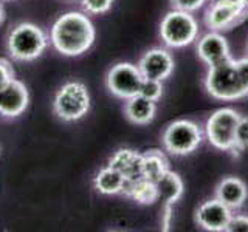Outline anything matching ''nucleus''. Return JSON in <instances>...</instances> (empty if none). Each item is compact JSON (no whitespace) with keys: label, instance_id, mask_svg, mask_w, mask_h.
I'll use <instances>...</instances> for the list:
<instances>
[{"label":"nucleus","instance_id":"obj_1","mask_svg":"<svg viewBox=\"0 0 248 232\" xmlns=\"http://www.w3.org/2000/svg\"><path fill=\"white\" fill-rule=\"evenodd\" d=\"M95 27L92 20L79 11H68L53 23L50 42L64 56H81L95 42Z\"/></svg>","mask_w":248,"mask_h":232},{"label":"nucleus","instance_id":"obj_2","mask_svg":"<svg viewBox=\"0 0 248 232\" xmlns=\"http://www.w3.org/2000/svg\"><path fill=\"white\" fill-rule=\"evenodd\" d=\"M205 87L209 96L219 101H236L248 96V58H228L208 70Z\"/></svg>","mask_w":248,"mask_h":232},{"label":"nucleus","instance_id":"obj_3","mask_svg":"<svg viewBox=\"0 0 248 232\" xmlns=\"http://www.w3.org/2000/svg\"><path fill=\"white\" fill-rule=\"evenodd\" d=\"M48 46V36L34 23L22 22L16 25L6 39V48L10 56L20 62L36 60Z\"/></svg>","mask_w":248,"mask_h":232},{"label":"nucleus","instance_id":"obj_4","mask_svg":"<svg viewBox=\"0 0 248 232\" xmlns=\"http://www.w3.org/2000/svg\"><path fill=\"white\" fill-rule=\"evenodd\" d=\"M199 23L188 11H169L160 23L161 41L170 48H183L197 39Z\"/></svg>","mask_w":248,"mask_h":232},{"label":"nucleus","instance_id":"obj_5","mask_svg":"<svg viewBox=\"0 0 248 232\" xmlns=\"http://www.w3.org/2000/svg\"><path fill=\"white\" fill-rule=\"evenodd\" d=\"M90 108V95L82 82H67L58 90L53 110L62 121L73 122L84 118Z\"/></svg>","mask_w":248,"mask_h":232},{"label":"nucleus","instance_id":"obj_6","mask_svg":"<svg viewBox=\"0 0 248 232\" xmlns=\"http://www.w3.org/2000/svg\"><path fill=\"white\" fill-rule=\"evenodd\" d=\"M202 130L196 122L188 119H178L170 122L163 133V145L175 157L189 155L202 144Z\"/></svg>","mask_w":248,"mask_h":232},{"label":"nucleus","instance_id":"obj_7","mask_svg":"<svg viewBox=\"0 0 248 232\" xmlns=\"http://www.w3.org/2000/svg\"><path fill=\"white\" fill-rule=\"evenodd\" d=\"M240 115L232 108H219L206 121V138L219 150L236 153L234 135Z\"/></svg>","mask_w":248,"mask_h":232},{"label":"nucleus","instance_id":"obj_8","mask_svg":"<svg viewBox=\"0 0 248 232\" xmlns=\"http://www.w3.org/2000/svg\"><path fill=\"white\" fill-rule=\"evenodd\" d=\"M248 19V8L240 0H214L205 14L211 31H228Z\"/></svg>","mask_w":248,"mask_h":232},{"label":"nucleus","instance_id":"obj_9","mask_svg":"<svg viewBox=\"0 0 248 232\" xmlns=\"http://www.w3.org/2000/svg\"><path fill=\"white\" fill-rule=\"evenodd\" d=\"M143 79L144 77L137 65L129 64V62H120L108 70L106 85L113 96L127 101L132 96L140 95Z\"/></svg>","mask_w":248,"mask_h":232},{"label":"nucleus","instance_id":"obj_10","mask_svg":"<svg viewBox=\"0 0 248 232\" xmlns=\"http://www.w3.org/2000/svg\"><path fill=\"white\" fill-rule=\"evenodd\" d=\"M137 67L144 79H157L163 82L174 72V59L166 50L152 48L143 54Z\"/></svg>","mask_w":248,"mask_h":232},{"label":"nucleus","instance_id":"obj_11","mask_svg":"<svg viewBox=\"0 0 248 232\" xmlns=\"http://www.w3.org/2000/svg\"><path fill=\"white\" fill-rule=\"evenodd\" d=\"M231 209L225 206L220 200L213 198L202 203L196 211V221L200 228L206 231L219 232L225 231L231 218Z\"/></svg>","mask_w":248,"mask_h":232},{"label":"nucleus","instance_id":"obj_12","mask_svg":"<svg viewBox=\"0 0 248 232\" xmlns=\"http://www.w3.org/2000/svg\"><path fill=\"white\" fill-rule=\"evenodd\" d=\"M30 95L25 84L13 79L6 87L0 88V115L5 118H17L27 110Z\"/></svg>","mask_w":248,"mask_h":232},{"label":"nucleus","instance_id":"obj_13","mask_svg":"<svg viewBox=\"0 0 248 232\" xmlns=\"http://www.w3.org/2000/svg\"><path fill=\"white\" fill-rule=\"evenodd\" d=\"M197 54L202 62H205L208 67L219 64V62L231 58L230 45L219 31H211L205 34L199 41L197 45Z\"/></svg>","mask_w":248,"mask_h":232},{"label":"nucleus","instance_id":"obj_14","mask_svg":"<svg viewBox=\"0 0 248 232\" xmlns=\"http://www.w3.org/2000/svg\"><path fill=\"white\" fill-rule=\"evenodd\" d=\"M108 166L123 174L129 183L143 178V155L132 149H118L108 160Z\"/></svg>","mask_w":248,"mask_h":232},{"label":"nucleus","instance_id":"obj_15","mask_svg":"<svg viewBox=\"0 0 248 232\" xmlns=\"http://www.w3.org/2000/svg\"><path fill=\"white\" fill-rule=\"evenodd\" d=\"M247 197H248V189L245 183L236 176L223 178L216 188V198L220 200L230 209L240 207L245 203Z\"/></svg>","mask_w":248,"mask_h":232},{"label":"nucleus","instance_id":"obj_16","mask_svg":"<svg viewBox=\"0 0 248 232\" xmlns=\"http://www.w3.org/2000/svg\"><path fill=\"white\" fill-rule=\"evenodd\" d=\"M126 118L137 126H146L154 121L155 113H157V105L154 101L147 99L141 95H135L127 99L126 107H124Z\"/></svg>","mask_w":248,"mask_h":232},{"label":"nucleus","instance_id":"obj_17","mask_svg":"<svg viewBox=\"0 0 248 232\" xmlns=\"http://www.w3.org/2000/svg\"><path fill=\"white\" fill-rule=\"evenodd\" d=\"M155 188H157L158 200L165 201V204H174L175 201H178L183 195L182 178L178 176V174L170 172V170H168V172L155 183Z\"/></svg>","mask_w":248,"mask_h":232},{"label":"nucleus","instance_id":"obj_18","mask_svg":"<svg viewBox=\"0 0 248 232\" xmlns=\"http://www.w3.org/2000/svg\"><path fill=\"white\" fill-rule=\"evenodd\" d=\"M124 183H126V178L123 176V174L110 166L101 169L95 176V189L103 195L121 193L124 189Z\"/></svg>","mask_w":248,"mask_h":232},{"label":"nucleus","instance_id":"obj_19","mask_svg":"<svg viewBox=\"0 0 248 232\" xmlns=\"http://www.w3.org/2000/svg\"><path fill=\"white\" fill-rule=\"evenodd\" d=\"M121 193H126L134 201L140 204H152L155 201H158V193L155 183L146 180V178H140V180L129 183H124V189Z\"/></svg>","mask_w":248,"mask_h":232},{"label":"nucleus","instance_id":"obj_20","mask_svg":"<svg viewBox=\"0 0 248 232\" xmlns=\"http://www.w3.org/2000/svg\"><path fill=\"white\" fill-rule=\"evenodd\" d=\"M169 170V162L160 150H147L143 153V178L157 183Z\"/></svg>","mask_w":248,"mask_h":232},{"label":"nucleus","instance_id":"obj_21","mask_svg":"<svg viewBox=\"0 0 248 232\" xmlns=\"http://www.w3.org/2000/svg\"><path fill=\"white\" fill-rule=\"evenodd\" d=\"M234 149L236 153L248 149V116H240L234 135Z\"/></svg>","mask_w":248,"mask_h":232},{"label":"nucleus","instance_id":"obj_22","mask_svg":"<svg viewBox=\"0 0 248 232\" xmlns=\"http://www.w3.org/2000/svg\"><path fill=\"white\" fill-rule=\"evenodd\" d=\"M140 95L154 101V102H157V101L161 98L163 95V84L161 81H157V79H143V84H141V88H140Z\"/></svg>","mask_w":248,"mask_h":232},{"label":"nucleus","instance_id":"obj_23","mask_svg":"<svg viewBox=\"0 0 248 232\" xmlns=\"http://www.w3.org/2000/svg\"><path fill=\"white\" fill-rule=\"evenodd\" d=\"M82 8L89 14H104L112 8L113 0H81Z\"/></svg>","mask_w":248,"mask_h":232},{"label":"nucleus","instance_id":"obj_24","mask_svg":"<svg viewBox=\"0 0 248 232\" xmlns=\"http://www.w3.org/2000/svg\"><path fill=\"white\" fill-rule=\"evenodd\" d=\"M208 0H170V5H172L174 10H180V11H197L199 8H202Z\"/></svg>","mask_w":248,"mask_h":232},{"label":"nucleus","instance_id":"obj_25","mask_svg":"<svg viewBox=\"0 0 248 232\" xmlns=\"http://www.w3.org/2000/svg\"><path fill=\"white\" fill-rule=\"evenodd\" d=\"M227 232H248V217L247 215H231L225 228Z\"/></svg>","mask_w":248,"mask_h":232},{"label":"nucleus","instance_id":"obj_26","mask_svg":"<svg viewBox=\"0 0 248 232\" xmlns=\"http://www.w3.org/2000/svg\"><path fill=\"white\" fill-rule=\"evenodd\" d=\"M14 79L13 65L6 59H0V88L6 87Z\"/></svg>","mask_w":248,"mask_h":232},{"label":"nucleus","instance_id":"obj_27","mask_svg":"<svg viewBox=\"0 0 248 232\" xmlns=\"http://www.w3.org/2000/svg\"><path fill=\"white\" fill-rule=\"evenodd\" d=\"M172 204H166L165 206V214H163V229L169 231L170 229V224H172Z\"/></svg>","mask_w":248,"mask_h":232},{"label":"nucleus","instance_id":"obj_28","mask_svg":"<svg viewBox=\"0 0 248 232\" xmlns=\"http://www.w3.org/2000/svg\"><path fill=\"white\" fill-rule=\"evenodd\" d=\"M3 20H5V10H3V5L0 3V25L3 23Z\"/></svg>","mask_w":248,"mask_h":232},{"label":"nucleus","instance_id":"obj_29","mask_svg":"<svg viewBox=\"0 0 248 232\" xmlns=\"http://www.w3.org/2000/svg\"><path fill=\"white\" fill-rule=\"evenodd\" d=\"M240 2H242V3H244V5H245L247 8H248V0H240Z\"/></svg>","mask_w":248,"mask_h":232},{"label":"nucleus","instance_id":"obj_30","mask_svg":"<svg viewBox=\"0 0 248 232\" xmlns=\"http://www.w3.org/2000/svg\"><path fill=\"white\" fill-rule=\"evenodd\" d=\"M0 2H10V0H0Z\"/></svg>","mask_w":248,"mask_h":232}]
</instances>
